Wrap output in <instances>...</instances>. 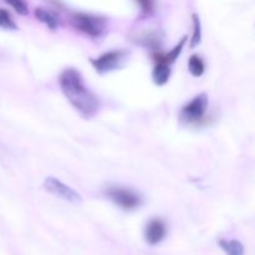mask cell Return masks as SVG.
Instances as JSON below:
<instances>
[{
	"mask_svg": "<svg viewBox=\"0 0 255 255\" xmlns=\"http://www.w3.org/2000/svg\"><path fill=\"white\" fill-rule=\"evenodd\" d=\"M60 89L84 119H92L101 107L100 99L86 86L84 77L74 67L65 69L59 77Z\"/></svg>",
	"mask_w": 255,
	"mask_h": 255,
	"instance_id": "1",
	"label": "cell"
},
{
	"mask_svg": "<svg viewBox=\"0 0 255 255\" xmlns=\"http://www.w3.org/2000/svg\"><path fill=\"white\" fill-rule=\"evenodd\" d=\"M71 25L82 34L90 37H100L107 29V20L104 16L87 12H72L70 15Z\"/></svg>",
	"mask_w": 255,
	"mask_h": 255,
	"instance_id": "2",
	"label": "cell"
},
{
	"mask_svg": "<svg viewBox=\"0 0 255 255\" xmlns=\"http://www.w3.org/2000/svg\"><path fill=\"white\" fill-rule=\"evenodd\" d=\"M208 105L209 101L207 94L197 95L188 104L182 107L179 111V120L189 126H199L206 121Z\"/></svg>",
	"mask_w": 255,
	"mask_h": 255,
	"instance_id": "3",
	"label": "cell"
},
{
	"mask_svg": "<svg viewBox=\"0 0 255 255\" xmlns=\"http://www.w3.org/2000/svg\"><path fill=\"white\" fill-rule=\"evenodd\" d=\"M105 194L124 211H133L139 208L142 204V197L132 189L125 187L109 186L105 189Z\"/></svg>",
	"mask_w": 255,
	"mask_h": 255,
	"instance_id": "4",
	"label": "cell"
},
{
	"mask_svg": "<svg viewBox=\"0 0 255 255\" xmlns=\"http://www.w3.org/2000/svg\"><path fill=\"white\" fill-rule=\"evenodd\" d=\"M126 59V50H111V51L100 55L99 57L90 59V62L99 74H109V72L120 69L125 64Z\"/></svg>",
	"mask_w": 255,
	"mask_h": 255,
	"instance_id": "5",
	"label": "cell"
},
{
	"mask_svg": "<svg viewBox=\"0 0 255 255\" xmlns=\"http://www.w3.org/2000/svg\"><path fill=\"white\" fill-rule=\"evenodd\" d=\"M44 188L45 191L49 192L50 194L59 198L64 199V201L70 202V203H80L82 201L81 196L77 193L75 189L65 184L60 179L55 178V177H47L44 181Z\"/></svg>",
	"mask_w": 255,
	"mask_h": 255,
	"instance_id": "6",
	"label": "cell"
},
{
	"mask_svg": "<svg viewBox=\"0 0 255 255\" xmlns=\"http://www.w3.org/2000/svg\"><path fill=\"white\" fill-rule=\"evenodd\" d=\"M167 236V224L162 219L153 218L146 224L144 228V239L149 246H157Z\"/></svg>",
	"mask_w": 255,
	"mask_h": 255,
	"instance_id": "7",
	"label": "cell"
},
{
	"mask_svg": "<svg viewBox=\"0 0 255 255\" xmlns=\"http://www.w3.org/2000/svg\"><path fill=\"white\" fill-rule=\"evenodd\" d=\"M133 40L134 44L152 50H158L162 45V34L156 30L154 31H144L142 34L136 35Z\"/></svg>",
	"mask_w": 255,
	"mask_h": 255,
	"instance_id": "8",
	"label": "cell"
},
{
	"mask_svg": "<svg viewBox=\"0 0 255 255\" xmlns=\"http://www.w3.org/2000/svg\"><path fill=\"white\" fill-rule=\"evenodd\" d=\"M172 74V66L164 62H154L153 70H152V79L157 86H164L169 81Z\"/></svg>",
	"mask_w": 255,
	"mask_h": 255,
	"instance_id": "9",
	"label": "cell"
},
{
	"mask_svg": "<svg viewBox=\"0 0 255 255\" xmlns=\"http://www.w3.org/2000/svg\"><path fill=\"white\" fill-rule=\"evenodd\" d=\"M34 14L35 17H36L40 22L46 25L50 30H56L57 27L60 26L59 16H57L56 12L51 11V10L45 9V7H36Z\"/></svg>",
	"mask_w": 255,
	"mask_h": 255,
	"instance_id": "10",
	"label": "cell"
},
{
	"mask_svg": "<svg viewBox=\"0 0 255 255\" xmlns=\"http://www.w3.org/2000/svg\"><path fill=\"white\" fill-rule=\"evenodd\" d=\"M218 244L227 255H246L244 246L241 242L237 241V239H231V241L221 239L218 242Z\"/></svg>",
	"mask_w": 255,
	"mask_h": 255,
	"instance_id": "11",
	"label": "cell"
},
{
	"mask_svg": "<svg viewBox=\"0 0 255 255\" xmlns=\"http://www.w3.org/2000/svg\"><path fill=\"white\" fill-rule=\"evenodd\" d=\"M188 70L192 76L201 77L206 72V64L199 55H192L188 60Z\"/></svg>",
	"mask_w": 255,
	"mask_h": 255,
	"instance_id": "12",
	"label": "cell"
},
{
	"mask_svg": "<svg viewBox=\"0 0 255 255\" xmlns=\"http://www.w3.org/2000/svg\"><path fill=\"white\" fill-rule=\"evenodd\" d=\"M192 22H193V34H192L189 47H191V49H194V47L198 46L202 41V25L201 19H199L198 15H192Z\"/></svg>",
	"mask_w": 255,
	"mask_h": 255,
	"instance_id": "13",
	"label": "cell"
},
{
	"mask_svg": "<svg viewBox=\"0 0 255 255\" xmlns=\"http://www.w3.org/2000/svg\"><path fill=\"white\" fill-rule=\"evenodd\" d=\"M0 29L17 30V25L12 19L11 14L2 7H0Z\"/></svg>",
	"mask_w": 255,
	"mask_h": 255,
	"instance_id": "14",
	"label": "cell"
},
{
	"mask_svg": "<svg viewBox=\"0 0 255 255\" xmlns=\"http://www.w3.org/2000/svg\"><path fill=\"white\" fill-rule=\"evenodd\" d=\"M6 4H9L17 14L27 15L29 14V6H27L25 0H4Z\"/></svg>",
	"mask_w": 255,
	"mask_h": 255,
	"instance_id": "15",
	"label": "cell"
},
{
	"mask_svg": "<svg viewBox=\"0 0 255 255\" xmlns=\"http://www.w3.org/2000/svg\"><path fill=\"white\" fill-rule=\"evenodd\" d=\"M141 7L142 12L146 15L152 14L154 11V0H136Z\"/></svg>",
	"mask_w": 255,
	"mask_h": 255,
	"instance_id": "16",
	"label": "cell"
}]
</instances>
